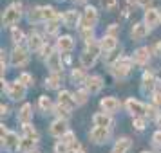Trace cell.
Returning a JSON list of instances; mask_svg holds the SVG:
<instances>
[{
  "mask_svg": "<svg viewBox=\"0 0 161 153\" xmlns=\"http://www.w3.org/2000/svg\"><path fill=\"white\" fill-rule=\"evenodd\" d=\"M16 79L20 81L25 88H29V87H33V85H35V78H33V74H31V72H20Z\"/></svg>",
  "mask_w": 161,
  "mask_h": 153,
  "instance_id": "33",
  "label": "cell"
},
{
  "mask_svg": "<svg viewBox=\"0 0 161 153\" xmlns=\"http://www.w3.org/2000/svg\"><path fill=\"white\" fill-rule=\"evenodd\" d=\"M89 74L85 72V69L83 67H74L73 70H71V79H73V83H80V85H85V81H87Z\"/></svg>",
  "mask_w": 161,
  "mask_h": 153,
  "instance_id": "29",
  "label": "cell"
},
{
  "mask_svg": "<svg viewBox=\"0 0 161 153\" xmlns=\"http://www.w3.org/2000/svg\"><path fill=\"white\" fill-rule=\"evenodd\" d=\"M80 34H81V40L85 42V45L94 42V29H81L80 27Z\"/></svg>",
  "mask_w": 161,
  "mask_h": 153,
  "instance_id": "37",
  "label": "cell"
},
{
  "mask_svg": "<svg viewBox=\"0 0 161 153\" xmlns=\"http://www.w3.org/2000/svg\"><path fill=\"white\" fill-rule=\"evenodd\" d=\"M118 6V0H100V8L103 11H114Z\"/></svg>",
  "mask_w": 161,
  "mask_h": 153,
  "instance_id": "42",
  "label": "cell"
},
{
  "mask_svg": "<svg viewBox=\"0 0 161 153\" xmlns=\"http://www.w3.org/2000/svg\"><path fill=\"white\" fill-rule=\"evenodd\" d=\"M22 20V4L20 2H13L2 13V25L4 27H15L16 23Z\"/></svg>",
  "mask_w": 161,
  "mask_h": 153,
  "instance_id": "3",
  "label": "cell"
},
{
  "mask_svg": "<svg viewBox=\"0 0 161 153\" xmlns=\"http://www.w3.org/2000/svg\"><path fill=\"white\" fill-rule=\"evenodd\" d=\"M74 2H76V4H85L87 0H74Z\"/></svg>",
  "mask_w": 161,
  "mask_h": 153,
  "instance_id": "51",
  "label": "cell"
},
{
  "mask_svg": "<svg viewBox=\"0 0 161 153\" xmlns=\"http://www.w3.org/2000/svg\"><path fill=\"white\" fill-rule=\"evenodd\" d=\"M119 23H110L109 27H107V31H105V34L107 36H112V38H119Z\"/></svg>",
  "mask_w": 161,
  "mask_h": 153,
  "instance_id": "43",
  "label": "cell"
},
{
  "mask_svg": "<svg viewBox=\"0 0 161 153\" xmlns=\"http://www.w3.org/2000/svg\"><path fill=\"white\" fill-rule=\"evenodd\" d=\"M150 95H152V105H156L158 108H161V88H156Z\"/></svg>",
  "mask_w": 161,
  "mask_h": 153,
  "instance_id": "45",
  "label": "cell"
},
{
  "mask_svg": "<svg viewBox=\"0 0 161 153\" xmlns=\"http://www.w3.org/2000/svg\"><path fill=\"white\" fill-rule=\"evenodd\" d=\"M74 45H76V42H74V38L71 36V34H62V36H58V40H56V51L65 56V54H71V52H73Z\"/></svg>",
  "mask_w": 161,
  "mask_h": 153,
  "instance_id": "14",
  "label": "cell"
},
{
  "mask_svg": "<svg viewBox=\"0 0 161 153\" xmlns=\"http://www.w3.org/2000/svg\"><path fill=\"white\" fill-rule=\"evenodd\" d=\"M123 106H125V110L132 115V119H134V117H145L147 115V105L141 103V101H138V99H134V97H129V99L125 101Z\"/></svg>",
  "mask_w": 161,
  "mask_h": 153,
  "instance_id": "8",
  "label": "cell"
},
{
  "mask_svg": "<svg viewBox=\"0 0 161 153\" xmlns=\"http://www.w3.org/2000/svg\"><path fill=\"white\" fill-rule=\"evenodd\" d=\"M54 153H71V146H67L65 142L58 140V142L54 144Z\"/></svg>",
  "mask_w": 161,
  "mask_h": 153,
  "instance_id": "44",
  "label": "cell"
},
{
  "mask_svg": "<svg viewBox=\"0 0 161 153\" xmlns=\"http://www.w3.org/2000/svg\"><path fill=\"white\" fill-rule=\"evenodd\" d=\"M67 131H69V124H67V121H64V119H54L51 123V126H49V133L56 139H62Z\"/></svg>",
  "mask_w": 161,
  "mask_h": 153,
  "instance_id": "19",
  "label": "cell"
},
{
  "mask_svg": "<svg viewBox=\"0 0 161 153\" xmlns=\"http://www.w3.org/2000/svg\"><path fill=\"white\" fill-rule=\"evenodd\" d=\"M127 2H129V4H136V0H127Z\"/></svg>",
  "mask_w": 161,
  "mask_h": 153,
  "instance_id": "52",
  "label": "cell"
},
{
  "mask_svg": "<svg viewBox=\"0 0 161 153\" xmlns=\"http://www.w3.org/2000/svg\"><path fill=\"white\" fill-rule=\"evenodd\" d=\"M53 52H56V47H53V45H49V43H45L44 47H42V49H40V52H38V56H40V58L44 59H47L49 58V56H51Z\"/></svg>",
  "mask_w": 161,
  "mask_h": 153,
  "instance_id": "38",
  "label": "cell"
},
{
  "mask_svg": "<svg viewBox=\"0 0 161 153\" xmlns=\"http://www.w3.org/2000/svg\"><path fill=\"white\" fill-rule=\"evenodd\" d=\"M156 124H158V126H159V130H161V115L158 117V119H156Z\"/></svg>",
  "mask_w": 161,
  "mask_h": 153,
  "instance_id": "50",
  "label": "cell"
},
{
  "mask_svg": "<svg viewBox=\"0 0 161 153\" xmlns=\"http://www.w3.org/2000/svg\"><path fill=\"white\" fill-rule=\"evenodd\" d=\"M100 108H102V112H105V114H116L118 110L121 108V103L118 101L114 95H107V97H102L100 99Z\"/></svg>",
  "mask_w": 161,
  "mask_h": 153,
  "instance_id": "16",
  "label": "cell"
},
{
  "mask_svg": "<svg viewBox=\"0 0 161 153\" xmlns=\"http://www.w3.org/2000/svg\"><path fill=\"white\" fill-rule=\"evenodd\" d=\"M11 40H13L15 47H20L24 42H27V38H25V34H24V31L18 29V27H13V29H11Z\"/></svg>",
  "mask_w": 161,
  "mask_h": 153,
  "instance_id": "31",
  "label": "cell"
},
{
  "mask_svg": "<svg viewBox=\"0 0 161 153\" xmlns=\"http://www.w3.org/2000/svg\"><path fill=\"white\" fill-rule=\"evenodd\" d=\"M139 88H141L143 94H152L154 90L158 88V79H156V74H154L152 70H145V72H143Z\"/></svg>",
  "mask_w": 161,
  "mask_h": 153,
  "instance_id": "10",
  "label": "cell"
},
{
  "mask_svg": "<svg viewBox=\"0 0 161 153\" xmlns=\"http://www.w3.org/2000/svg\"><path fill=\"white\" fill-rule=\"evenodd\" d=\"M132 61H134V65H139V67H145L150 58H152V49L150 47H138L136 51L132 52Z\"/></svg>",
  "mask_w": 161,
  "mask_h": 153,
  "instance_id": "12",
  "label": "cell"
},
{
  "mask_svg": "<svg viewBox=\"0 0 161 153\" xmlns=\"http://www.w3.org/2000/svg\"><path fill=\"white\" fill-rule=\"evenodd\" d=\"M35 153H38V151H35Z\"/></svg>",
  "mask_w": 161,
  "mask_h": 153,
  "instance_id": "55",
  "label": "cell"
},
{
  "mask_svg": "<svg viewBox=\"0 0 161 153\" xmlns=\"http://www.w3.org/2000/svg\"><path fill=\"white\" fill-rule=\"evenodd\" d=\"M27 20H29V23H33V25H36V23H44L42 6H35V8H31L29 13H27Z\"/></svg>",
  "mask_w": 161,
  "mask_h": 153,
  "instance_id": "27",
  "label": "cell"
},
{
  "mask_svg": "<svg viewBox=\"0 0 161 153\" xmlns=\"http://www.w3.org/2000/svg\"><path fill=\"white\" fill-rule=\"evenodd\" d=\"M110 135H112V128H100V126H94L92 130L89 131V139H91V142H94V144H105V142H109Z\"/></svg>",
  "mask_w": 161,
  "mask_h": 153,
  "instance_id": "9",
  "label": "cell"
},
{
  "mask_svg": "<svg viewBox=\"0 0 161 153\" xmlns=\"http://www.w3.org/2000/svg\"><path fill=\"white\" fill-rule=\"evenodd\" d=\"M112 153H114V151H112Z\"/></svg>",
  "mask_w": 161,
  "mask_h": 153,
  "instance_id": "56",
  "label": "cell"
},
{
  "mask_svg": "<svg viewBox=\"0 0 161 153\" xmlns=\"http://www.w3.org/2000/svg\"><path fill=\"white\" fill-rule=\"evenodd\" d=\"M134 69V61L129 56H119V58L110 65V74L116 78V79H127L132 74Z\"/></svg>",
  "mask_w": 161,
  "mask_h": 153,
  "instance_id": "2",
  "label": "cell"
},
{
  "mask_svg": "<svg viewBox=\"0 0 161 153\" xmlns=\"http://www.w3.org/2000/svg\"><path fill=\"white\" fill-rule=\"evenodd\" d=\"M152 4H154V0H136V6H139V8H152Z\"/></svg>",
  "mask_w": 161,
  "mask_h": 153,
  "instance_id": "47",
  "label": "cell"
},
{
  "mask_svg": "<svg viewBox=\"0 0 161 153\" xmlns=\"http://www.w3.org/2000/svg\"><path fill=\"white\" fill-rule=\"evenodd\" d=\"M100 20V13L94 6H85L83 13H81V23L80 27L81 29H94L96 23Z\"/></svg>",
  "mask_w": 161,
  "mask_h": 153,
  "instance_id": "7",
  "label": "cell"
},
{
  "mask_svg": "<svg viewBox=\"0 0 161 153\" xmlns=\"http://www.w3.org/2000/svg\"><path fill=\"white\" fill-rule=\"evenodd\" d=\"M29 49L27 47H24V45H20V47H15L13 51L9 52V63L13 67H16V69H22V67H25L27 63H29L31 59V54H29Z\"/></svg>",
  "mask_w": 161,
  "mask_h": 153,
  "instance_id": "5",
  "label": "cell"
},
{
  "mask_svg": "<svg viewBox=\"0 0 161 153\" xmlns=\"http://www.w3.org/2000/svg\"><path fill=\"white\" fill-rule=\"evenodd\" d=\"M152 49V54H156V56H161V40H158L156 43L150 47Z\"/></svg>",
  "mask_w": 161,
  "mask_h": 153,
  "instance_id": "48",
  "label": "cell"
},
{
  "mask_svg": "<svg viewBox=\"0 0 161 153\" xmlns=\"http://www.w3.org/2000/svg\"><path fill=\"white\" fill-rule=\"evenodd\" d=\"M60 23H64V22H62V16L56 18V20L47 22V23H45V33H47V34H56L58 29H60Z\"/></svg>",
  "mask_w": 161,
  "mask_h": 153,
  "instance_id": "34",
  "label": "cell"
},
{
  "mask_svg": "<svg viewBox=\"0 0 161 153\" xmlns=\"http://www.w3.org/2000/svg\"><path fill=\"white\" fill-rule=\"evenodd\" d=\"M62 22L65 27L69 29H74V27H78L81 23V15L76 11V9H67L65 13L62 15Z\"/></svg>",
  "mask_w": 161,
  "mask_h": 153,
  "instance_id": "17",
  "label": "cell"
},
{
  "mask_svg": "<svg viewBox=\"0 0 161 153\" xmlns=\"http://www.w3.org/2000/svg\"><path fill=\"white\" fill-rule=\"evenodd\" d=\"M130 148H132V140L129 137H118L116 142H114L112 151L114 153H129Z\"/></svg>",
  "mask_w": 161,
  "mask_h": 153,
  "instance_id": "25",
  "label": "cell"
},
{
  "mask_svg": "<svg viewBox=\"0 0 161 153\" xmlns=\"http://www.w3.org/2000/svg\"><path fill=\"white\" fill-rule=\"evenodd\" d=\"M2 83H4L6 94H8V97L11 101H22L24 97H25V94H27V88L24 87L18 79L11 81V83H6V81L2 79Z\"/></svg>",
  "mask_w": 161,
  "mask_h": 153,
  "instance_id": "6",
  "label": "cell"
},
{
  "mask_svg": "<svg viewBox=\"0 0 161 153\" xmlns=\"http://www.w3.org/2000/svg\"><path fill=\"white\" fill-rule=\"evenodd\" d=\"M22 137H31V139H40V135H38L36 128L33 126V124H24L22 126Z\"/></svg>",
  "mask_w": 161,
  "mask_h": 153,
  "instance_id": "35",
  "label": "cell"
},
{
  "mask_svg": "<svg viewBox=\"0 0 161 153\" xmlns=\"http://www.w3.org/2000/svg\"><path fill=\"white\" fill-rule=\"evenodd\" d=\"M147 117H134L132 119V126H134V130H138V131H143L147 128Z\"/></svg>",
  "mask_w": 161,
  "mask_h": 153,
  "instance_id": "41",
  "label": "cell"
},
{
  "mask_svg": "<svg viewBox=\"0 0 161 153\" xmlns=\"http://www.w3.org/2000/svg\"><path fill=\"white\" fill-rule=\"evenodd\" d=\"M143 23H145L150 31L156 29V27H159V23H161V13H159V9H156V8L145 9V13H143Z\"/></svg>",
  "mask_w": 161,
  "mask_h": 153,
  "instance_id": "11",
  "label": "cell"
},
{
  "mask_svg": "<svg viewBox=\"0 0 161 153\" xmlns=\"http://www.w3.org/2000/svg\"><path fill=\"white\" fill-rule=\"evenodd\" d=\"M45 45V40L44 36L40 34V33H31L29 36H27V42H25V47L29 49L31 52H40V49Z\"/></svg>",
  "mask_w": 161,
  "mask_h": 153,
  "instance_id": "20",
  "label": "cell"
},
{
  "mask_svg": "<svg viewBox=\"0 0 161 153\" xmlns=\"http://www.w3.org/2000/svg\"><path fill=\"white\" fill-rule=\"evenodd\" d=\"M0 114H2V117H6L9 114V106H8V105H4V103L0 105Z\"/></svg>",
  "mask_w": 161,
  "mask_h": 153,
  "instance_id": "49",
  "label": "cell"
},
{
  "mask_svg": "<svg viewBox=\"0 0 161 153\" xmlns=\"http://www.w3.org/2000/svg\"><path fill=\"white\" fill-rule=\"evenodd\" d=\"M152 144L156 148H161V130H156L152 133Z\"/></svg>",
  "mask_w": 161,
  "mask_h": 153,
  "instance_id": "46",
  "label": "cell"
},
{
  "mask_svg": "<svg viewBox=\"0 0 161 153\" xmlns=\"http://www.w3.org/2000/svg\"><path fill=\"white\" fill-rule=\"evenodd\" d=\"M100 47H102V54H109V52L116 51L118 49V38L103 34V38L100 40Z\"/></svg>",
  "mask_w": 161,
  "mask_h": 153,
  "instance_id": "24",
  "label": "cell"
},
{
  "mask_svg": "<svg viewBox=\"0 0 161 153\" xmlns=\"http://www.w3.org/2000/svg\"><path fill=\"white\" fill-rule=\"evenodd\" d=\"M36 144H38V140H36V139L22 137L18 151H20V153H35V150H36Z\"/></svg>",
  "mask_w": 161,
  "mask_h": 153,
  "instance_id": "28",
  "label": "cell"
},
{
  "mask_svg": "<svg viewBox=\"0 0 161 153\" xmlns=\"http://www.w3.org/2000/svg\"><path fill=\"white\" fill-rule=\"evenodd\" d=\"M159 115H161V112L158 110V106H156V105H147V115L145 117L148 119V121H150V119H154V121H156Z\"/></svg>",
  "mask_w": 161,
  "mask_h": 153,
  "instance_id": "40",
  "label": "cell"
},
{
  "mask_svg": "<svg viewBox=\"0 0 161 153\" xmlns=\"http://www.w3.org/2000/svg\"><path fill=\"white\" fill-rule=\"evenodd\" d=\"M60 2H64V0H60Z\"/></svg>",
  "mask_w": 161,
  "mask_h": 153,
  "instance_id": "54",
  "label": "cell"
},
{
  "mask_svg": "<svg viewBox=\"0 0 161 153\" xmlns=\"http://www.w3.org/2000/svg\"><path fill=\"white\" fill-rule=\"evenodd\" d=\"M58 105H62L64 108L71 110L73 112L76 106H78V103L74 99V92H69V90H60L58 92Z\"/></svg>",
  "mask_w": 161,
  "mask_h": 153,
  "instance_id": "18",
  "label": "cell"
},
{
  "mask_svg": "<svg viewBox=\"0 0 161 153\" xmlns=\"http://www.w3.org/2000/svg\"><path fill=\"white\" fill-rule=\"evenodd\" d=\"M60 140H62V142H65L67 146H71V148H73L74 144H76V142H78V139H76V133H74L73 130H69L65 133V135H64V137L60 139Z\"/></svg>",
  "mask_w": 161,
  "mask_h": 153,
  "instance_id": "39",
  "label": "cell"
},
{
  "mask_svg": "<svg viewBox=\"0 0 161 153\" xmlns=\"http://www.w3.org/2000/svg\"><path fill=\"white\" fill-rule=\"evenodd\" d=\"M83 87L89 90V94H100L102 88L105 87V81H103V78L100 74H89V78Z\"/></svg>",
  "mask_w": 161,
  "mask_h": 153,
  "instance_id": "15",
  "label": "cell"
},
{
  "mask_svg": "<svg viewBox=\"0 0 161 153\" xmlns=\"http://www.w3.org/2000/svg\"><path fill=\"white\" fill-rule=\"evenodd\" d=\"M54 103H53L51 97H47V95H40L38 97V108L42 110V112H47V114H53L54 112Z\"/></svg>",
  "mask_w": 161,
  "mask_h": 153,
  "instance_id": "30",
  "label": "cell"
},
{
  "mask_svg": "<svg viewBox=\"0 0 161 153\" xmlns=\"http://www.w3.org/2000/svg\"><path fill=\"white\" fill-rule=\"evenodd\" d=\"M102 54V47H100V42H92V43H87L83 52L80 54V65L83 69H92L96 65V61Z\"/></svg>",
  "mask_w": 161,
  "mask_h": 153,
  "instance_id": "1",
  "label": "cell"
},
{
  "mask_svg": "<svg viewBox=\"0 0 161 153\" xmlns=\"http://www.w3.org/2000/svg\"><path fill=\"white\" fill-rule=\"evenodd\" d=\"M141 153H154V151H147V150H145V151H141Z\"/></svg>",
  "mask_w": 161,
  "mask_h": 153,
  "instance_id": "53",
  "label": "cell"
},
{
  "mask_svg": "<svg viewBox=\"0 0 161 153\" xmlns=\"http://www.w3.org/2000/svg\"><path fill=\"white\" fill-rule=\"evenodd\" d=\"M53 114H56V119H64V121H69V117H71V110L64 108L62 105L56 103V106H54V112Z\"/></svg>",
  "mask_w": 161,
  "mask_h": 153,
  "instance_id": "36",
  "label": "cell"
},
{
  "mask_svg": "<svg viewBox=\"0 0 161 153\" xmlns=\"http://www.w3.org/2000/svg\"><path fill=\"white\" fill-rule=\"evenodd\" d=\"M2 150L8 153H13V151H18V148H20V140L22 137H18V133L13 130H8L4 124H2Z\"/></svg>",
  "mask_w": 161,
  "mask_h": 153,
  "instance_id": "4",
  "label": "cell"
},
{
  "mask_svg": "<svg viewBox=\"0 0 161 153\" xmlns=\"http://www.w3.org/2000/svg\"><path fill=\"white\" fill-rule=\"evenodd\" d=\"M16 121L22 124H31L33 121V105L31 103H24L22 108L18 110V114H16Z\"/></svg>",
  "mask_w": 161,
  "mask_h": 153,
  "instance_id": "22",
  "label": "cell"
},
{
  "mask_svg": "<svg viewBox=\"0 0 161 153\" xmlns=\"http://www.w3.org/2000/svg\"><path fill=\"white\" fill-rule=\"evenodd\" d=\"M148 33H150V29H148L143 22H136L130 27V38L134 40V42H141V40H145V38L148 36Z\"/></svg>",
  "mask_w": 161,
  "mask_h": 153,
  "instance_id": "21",
  "label": "cell"
},
{
  "mask_svg": "<svg viewBox=\"0 0 161 153\" xmlns=\"http://www.w3.org/2000/svg\"><path fill=\"white\" fill-rule=\"evenodd\" d=\"M92 124L94 126H100V128H112L114 124V119L110 114H105V112H96L92 115Z\"/></svg>",
  "mask_w": 161,
  "mask_h": 153,
  "instance_id": "23",
  "label": "cell"
},
{
  "mask_svg": "<svg viewBox=\"0 0 161 153\" xmlns=\"http://www.w3.org/2000/svg\"><path fill=\"white\" fill-rule=\"evenodd\" d=\"M62 56L64 54H60L56 51L45 59V65H47V69H49L51 74H64V59H62Z\"/></svg>",
  "mask_w": 161,
  "mask_h": 153,
  "instance_id": "13",
  "label": "cell"
},
{
  "mask_svg": "<svg viewBox=\"0 0 161 153\" xmlns=\"http://www.w3.org/2000/svg\"><path fill=\"white\" fill-rule=\"evenodd\" d=\"M89 97H91V94H89V90H87L85 87L78 88V90L74 92V99H76V103H78V106L85 105V103L89 101Z\"/></svg>",
  "mask_w": 161,
  "mask_h": 153,
  "instance_id": "32",
  "label": "cell"
},
{
  "mask_svg": "<svg viewBox=\"0 0 161 153\" xmlns=\"http://www.w3.org/2000/svg\"><path fill=\"white\" fill-rule=\"evenodd\" d=\"M64 81V74H49L45 78V88L47 90H58Z\"/></svg>",
  "mask_w": 161,
  "mask_h": 153,
  "instance_id": "26",
  "label": "cell"
}]
</instances>
